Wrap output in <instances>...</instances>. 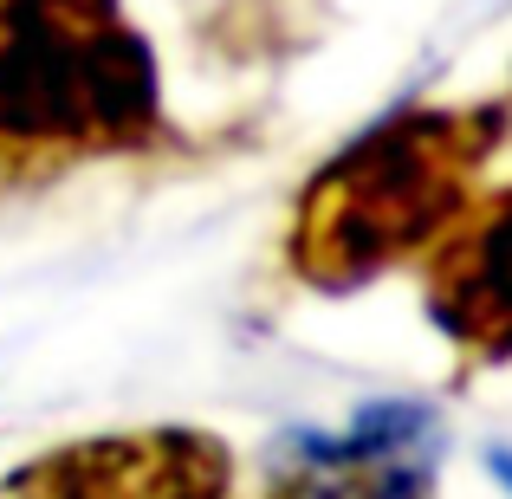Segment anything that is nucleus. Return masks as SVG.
<instances>
[{
	"instance_id": "7",
	"label": "nucleus",
	"mask_w": 512,
	"mask_h": 499,
	"mask_svg": "<svg viewBox=\"0 0 512 499\" xmlns=\"http://www.w3.org/2000/svg\"><path fill=\"white\" fill-rule=\"evenodd\" d=\"M487 474L500 480V493L512 499V448H506V441H493V448H487Z\"/></svg>"
},
{
	"instance_id": "6",
	"label": "nucleus",
	"mask_w": 512,
	"mask_h": 499,
	"mask_svg": "<svg viewBox=\"0 0 512 499\" xmlns=\"http://www.w3.org/2000/svg\"><path fill=\"white\" fill-rule=\"evenodd\" d=\"M266 499H344V493L312 487V480H273V493H266Z\"/></svg>"
},
{
	"instance_id": "1",
	"label": "nucleus",
	"mask_w": 512,
	"mask_h": 499,
	"mask_svg": "<svg viewBox=\"0 0 512 499\" xmlns=\"http://www.w3.org/2000/svg\"><path fill=\"white\" fill-rule=\"evenodd\" d=\"M512 137V98L389 111L312 169L286 214L279 260L312 292H357L415 266L487 188Z\"/></svg>"
},
{
	"instance_id": "3",
	"label": "nucleus",
	"mask_w": 512,
	"mask_h": 499,
	"mask_svg": "<svg viewBox=\"0 0 512 499\" xmlns=\"http://www.w3.org/2000/svg\"><path fill=\"white\" fill-rule=\"evenodd\" d=\"M0 499H234V448L188 422L85 435L13 467Z\"/></svg>"
},
{
	"instance_id": "4",
	"label": "nucleus",
	"mask_w": 512,
	"mask_h": 499,
	"mask_svg": "<svg viewBox=\"0 0 512 499\" xmlns=\"http://www.w3.org/2000/svg\"><path fill=\"white\" fill-rule=\"evenodd\" d=\"M441 467V415L415 396H383L357 409L338 435L286 428L273 448V480H312L344 499H428Z\"/></svg>"
},
{
	"instance_id": "2",
	"label": "nucleus",
	"mask_w": 512,
	"mask_h": 499,
	"mask_svg": "<svg viewBox=\"0 0 512 499\" xmlns=\"http://www.w3.org/2000/svg\"><path fill=\"white\" fill-rule=\"evenodd\" d=\"M163 130L156 46L124 0H0V182L143 156Z\"/></svg>"
},
{
	"instance_id": "5",
	"label": "nucleus",
	"mask_w": 512,
	"mask_h": 499,
	"mask_svg": "<svg viewBox=\"0 0 512 499\" xmlns=\"http://www.w3.org/2000/svg\"><path fill=\"white\" fill-rule=\"evenodd\" d=\"M422 266L435 331L467 363H512V182L480 188Z\"/></svg>"
}]
</instances>
